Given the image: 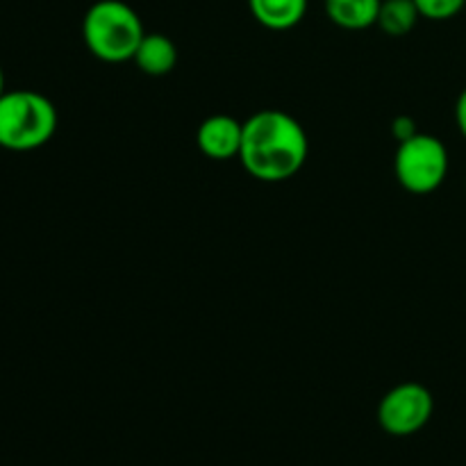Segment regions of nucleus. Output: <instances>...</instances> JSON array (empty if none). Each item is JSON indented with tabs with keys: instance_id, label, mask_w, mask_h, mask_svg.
<instances>
[{
	"instance_id": "f257e3e1",
	"label": "nucleus",
	"mask_w": 466,
	"mask_h": 466,
	"mask_svg": "<svg viewBox=\"0 0 466 466\" xmlns=\"http://www.w3.org/2000/svg\"><path fill=\"white\" fill-rule=\"evenodd\" d=\"M309 139L305 127L282 109H262L244 121L239 159L259 182H285L305 167Z\"/></svg>"
},
{
	"instance_id": "f03ea898",
	"label": "nucleus",
	"mask_w": 466,
	"mask_h": 466,
	"mask_svg": "<svg viewBox=\"0 0 466 466\" xmlns=\"http://www.w3.org/2000/svg\"><path fill=\"white\" fill-rule=\"evenodd\" d=\"M144 35L139 14L123 0H98L82 18V39L100 62L121 64L132 59Z\"/></svg>"
},
{
	"instance_id": "7ed1b4c3",
	"label": "nucleus",
	"mask_w": 466,
	"mask_h": 466,
	"mask_svg": "<svg viewBox=\"0 0 466 466\" xmlns=\"http://www.w3.org/2000/svg\"><path fill=\"white\" fill-rule=\"evenodd\" d=\"M57 132V109L39 91L16 89L0 96V148L27 153L48 144Z\"/></svg>"
},
{
	"instance_id": "20e7f679",
	"label": "nucleus",
	"mask_w": 466,
	"mask_h": 466,
	"mask_svg": "<svg viewBox=\"0 0 466 466\" xmlns=\"http://www.w3.org/2000/svg\"><path fill=\"white\" fill-rule=\"evenodd\" d=\"M394 173L399 185L410 194H432L446 180L449 150L437 137L417 132L412 139L400 141L396 148Z\"/></svg>"
},
{
	"instance_id": "39448f33",
	"label": "nucleus",
	"mask_w": 466,
	"mask_h": 466,
	"mask_svg": "<svg viewBox=\"0 0 466 466\" xmlns=\"http://www.w3.org/2000/svg\"><path fill=\"white\" fill-rule=\"evenodd\" d=\"M435 412L431 390L419 382H403L382 396L378 405V423L387 435L410 437L423 431Z\"/></svg>"
},
{
	"instance_id": "423d86ee",
	"label": "nucleus",
	"mask_w": 466,
	"mask_h": 466,
	"mask_svg": "<svg viewBox=\"0 0 466 466\" xmlns=\"http://www.w3.org/2000/svg\"><path fill=\"white\" fill-rule=\"evenodd\" d=\"M241 137H244V123L228 114H214L200 123L196 144L205 157L223 162V159L239 157Z\"/></svg>"
},
{
	"instance_id": "0eeeda50",
	"label": "nucleus",
	"mask_w": 466,
	"mask_h": 466,
	"mask_svg": "<svg viewBox=\"0 0 466 466\" xmlns=\"http://www.w3.org/2000/svg\"><path fill=\"white\" fill-rule=\"evenodd\" d=\"M132 62L141 73L153 77H162L171 73L177 64V46L162 32H148L141 39Z\"/></svg>"
},
{
	"instance_id": "6e6552de",
	"label": "nucleus",
	"mask_w": 466,
	"mask_h": 466,
	"mask_svg": "<svg viewBox=\"0 0 466 466\" xmlns=\"http://www.w3.org/2000/svg\"><path fill=\"white\" fill-rule=\"evenodd\" d=\"M308 3L309 0H248V9L259 25L285 32L303 21Z\"/></svg>"
},
{
	"instance_id": "1a4fd4ad",
	"label": "nucleus",
	"mask_w": 466,
	"mask_h": 466,
	"mask_svg": "<svg viewBox=\"0 0 466 466\" xmlns=\"http://www.w3.org/2000/svg\"><path fill=\"white\" fill-rule=\"evenodd\" d=\"M382 0H326V14L337 27L367 30L376 25Z\"/></svg>"
},
{
	"instance_id": "9d476101",
	"label": "nucleus",
	"mask_w": 466,
	"mask_h": 466,
	"mask_svg": "<svg viewBox=\"0 0 466 466\" xmlns=\"http://www.w3.org/2000/svg\"><path fill=\"white\" fill-rule=\"evenodd\" d=\"M419 18L421 14L414 0H382L376 25L390 36H405L414 30Z\"/></svg>"
},
{
	"instance_id": "9b49d317",
	"label": "nucleus",
	"mask_w": 466,
	"mask_h": 466,
	"mask_svg": "<svg viewBox=\"0 0 466 466\" xmlns=\"http://www.w3.org/2000/svg\"><path fill=\"white\" fill-rule=\"evenodd\" d=\"M421 18L428 21H449L464 9L466 0H414Z\"/></svg>"
},
{
	"instance_id": "f8f14e48",
	"label": "nucleus",
	"mask_w": 466,
	"mask_h": 466,
	"mask_svg": "<svg viewBox=\"0 0 466 466\" xmlns=\"http://www.w3.org/2000/svg\"><path fill=\"white\" fill-rule=\"evenodd\" d=\"M417 123H414V118L410 116H396L394 121H391V135H394V139L399 141H408L412 139L414 135H417Z\"/></svg>"
},
{
	"instance_id": "ddd939ff",
	"label": "nucleus",
	"mask_w": 466,
	"mask_h": 466,
	"mask_svg": "<svg viewBox=\"0 0 466 466\" xmlns=\"http://www.w3.org/2000/svg\"><path fill=\"white\" fill-rule=\"evenodd\" d=\"M455 121H458L460 132H462L466 139V89L460 94L458 103H455Z\"/></svg>"
},
{
	"instance_id": "4468645a",
	"label": "nucleus",
	"mask_w": 466,
	"mask_h": 466,
	"mask_svg": "<svg viewBox=\"0 0 466 466\" xmlns=\"http://www.w3.org/2000/svg\"><path fill=\"white\" fill-rule=\"evenodd\" d=\"M5 94V73H3V66H0V96Z\"/></svg>"
}]
</instances>
